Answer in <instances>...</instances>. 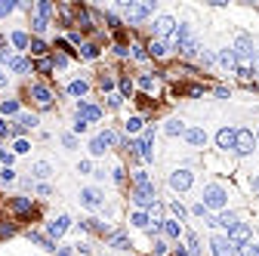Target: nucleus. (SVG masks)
Instances as JSON below:
<instances>
[{"mask_svg":"<svg viewBox=\"0 0 259 256\" xmlns=\"http://www.w3.org/2000/svg\"><path fill=\"white\" fill-rule=\"evenodd\" d=\"M226 201H228V194H226L222 185H207V189H204V207H207V210H222Z\"/></svg>","mask_w":259,"mask_h":256,"instance_id":"1","label":"nucleus"},{"mask_svg":"<svg viewBox=\"0 0 259 256\" xmlns=\"http://www.w3.org/2000/svg\"><path fill=\"white\" fill-rule=\"evenodd\" d=\"M133 201H136L139 207H155V204H158L155 185H151V182H142V185H136V192H133Z\"/></svg>","mask_w":259,"mask_h":256,"instance_id":"2","label":"nucleus"},{"mask_svg":"<svg viewBox=\"0 0 259 256\" xmlns=\"http://www.w3.org/2000/svg\"><path fill=\"white\" fill-rule=\"evenodd\" d=\"M253 148H256L253 130H238V133H234V151H238V155H250Z\"/></svg>","mask_w":259,"mask_h":256,"instance_id":"3","label":"nucleus"},{"mask_svg":"<svg viewBox=\"0 0 259 256\" xmlns=\"http://www.w3.org/2000/svg\"><path fill=\"white\" fill-rule=\"evenodd\" d=\"M151 142H155V133L145 130L139 142H130V148H136V155L142 158V160H151V158H155V151H151Z\"/></svg>","mask_w":259,"mask_h":256,"instance_id":"4","label":"nucleus"},{"mask_svg":"<svg viewBox=\"0 0 259 256\" xmlns=\"http://www.w3.org/2000/svg\"><path fill=\"white\" fill-rule=\"evenodd\" d=\"M151 9H155V3H124V13L130 22H142L151 16Z\"/></svg>","mask_w":259,"mask_h":256,"instance_id":"5","label":"nucleus"},{"mask_svg":"<svg viewBox=\"0 0 259 256\" xmlns=\"http://www.w3.org/2000/svg\"><path fill=\"white\" fill-rule=\"evenodd\" d=\"M117 139H121L117 133L105 130V133H99V136H96V139H93V142H90V151H93V155H105V148H108L111 142H117Z\"/></svg>","mask_w":259,"mask_h":256,"instance_id":"6","label":"nucleus"},{"mask_svg":"<svg viewBox=\"0 0 259 256\" xmlns=\"http://www.w3.org/2000/svg\"><path fill=\"white\" fill-rule=\"evenodd\" d=\"M210 247H213V256H238V247H234L228 238H222V235H216L213 241H210Z\"/></svg>","mask_w":259,"mask_h":256,"instance_id":"7","label":"nucleus"},{"mask_svg":"<svg viewBox=\"0 0 259 256\" xmlns=\"http://www.w3.org/2000/svg\"><path fill=\"white\" fill-rule=\"evenodd\" d=\"M228 241L234 244V247H244V244H250V225H244V223H238V225H234L231 231H228Z\"/></svg>","mask_w":259,"mask_h":256,"instance_id":"8","label":"nucleus"},{"mask_svg":"<svg viewBox=\"0 0 259 256\" xmlns=\"http://www.w3.org/2000/svg\"><path fill=\"white\" fill-rule=\"evenodd\" d=\"M234 56H238V59H253V37L250 34H241V37L234 40Z\"/></svg>","mask_w":259,"mask_h":256,"instance_id":"9","label":"nucleus"},{"mask_svg":"<svg viewBox=\"0 0 259 256\" xmlns=\"http://www.w3.org/2000/svg\"><path fill=\"white\" fill-rule=\"evenodd\" d=\"M68 228H71V219H68V216H59V219H53V223L46 225V235H50V241H56V238H62Z\"/></svg>","mask_w":259,"mask_h":256,"instance_id":"10","label":"nucleus"},{"mask_svg":"<svg viewBox=\"0 0 259 256\" xmlns=\"http://www.w3.org/2000/svg\"><path fill=\"white\" fill-rule=\"evenodd\" d=\"M188 40H192V28H188V25H176V31L170 34V46H173V50H182Z\"/></svg>","mask_w":259,"mask_h":256,"instance_id":"11","label":"nucleus"},{"mask_svg":"<svg viewBox=\"0 0 259 256\" xmlns=\"http://www.w3.org/2000/svg\"><path fill=\"white\" fill-rule=\"evenodd\" d=\"M31 96H34V102H37L40 108H50V105H53V93L46 90L43 84H34V87H31Z\"/></svg>","mask_w":259,"mask_h":256,"instance_id":"12","label":"nucleus"},{"mask_svg":"<svg viewBox=\"0 0 259 256\" xmlns=\"http://www.w3.org/2000/svg\"><path fill=\"white\" fill-rule=\"evenodd\" d=\"M170 185L176 192H185L188 185H192V173L188 170H176V173H170Z\"/></svg>","mask_w":259,"mask_h":256,"instance_id":"13","label":"nucleus"},{"mask_svg":"<svg viewBox=\"0 0 259 256\" xmlns=\"http://www.w3.org/2000/svg\"><path fill=\"white\" fill-rule=\"evenodd\" d=\"M80 204L90 207V210L102 207V194H99V189H84V192H80Z\"/></svg>","mask_w":259,"mask_h":256,"instance_id":"14","label":"nucleus"},{"mask_svg":"<svg viewBox=\"0 0 259 256\" xmlns=\"http://www.w3.org/2000/svg\"><path fill=\"white\" fill-rule=\"evenodd\" d=\"M155 31L161 34V37H170V34L176 31V19H173V16H158V22H155Z\"/></svg>","mask_w":259,"mask_h":256,"instance_id":"15","label":"nucleus"},{"mask_svg":"<svg viewBox=\"0 0 259 256\" xmlns=\"http://www.w3.org/2000/svg\"><path fill=\"white\" fill-rule=\"evenodd\" d=\"M234 133H238V130H231V127H222V130L216 133V145L219 148H234Z\"/></svg>","mask_w":259,"mask_h":256,"instance_id":"16","label":"nucleus"},{"mask_svg":"<svg viewBox=\"0 0 259 256\" xmlns=\"http://www.w3.org/2000/svg\"><path fill=\"white\" fill-rule=\"evenodd\" d=\"M77 118H84L87 124H90V121H99V118H102V108H96V105H87V102H80V105H77Z\"/></svg>","mask_w":259,"mask_h":256,"instance_id":"17","label":"nucleus"},{"mask_svg":"<svg viewBox=\"0 0 259 256\" xmlns=\"http://www.w3.org/2000/svg\"><path fill=\"white\" fill-rule=\"evenodd\" d=\"M185 139H188L192 145H204V142H207V133L201 130V127H188V130H185Z\"/></svg>","mask_w":259,"mask_h":256,"instance_id":"18","label":"nucleus"},{"mask_svg":"<svg viewBox=\"0 0 259 256\" xmlns=\"http://www.w3.org/2000/svg\"><path fill=\"white\" fill-rule=\"evenodd\" d=\"M31 127H37V114H22L13 133H25V130H31Z\"/></svg>","mask_w":259,"mask_h":256,"instance_id":"19","label":"nucleus"},{"mask_svg":"<svg viewBox=\"0 0 259 256\" xmlns=\"http://www.w3.org/2000/svg\"><path fill=\"white\" fill-rule=\"evenodd\" d=\"M219 65L234 71V68H238V56H234V50H222V53H219Z\"/></svg>","mask_w":259,"mask_h":256,"instance_id":"20","label":"nucleus"},{"mask_svg":"<svg viewBox=\"0 0 259 256\" xmlns=\"http://www.w3.org/2000/svg\"><path fill=\"white\" fill-rule=\"evenodd\" d=\"M213 225H222V228H228V231H231L234 225H238V216H234V213H219Z\"/></svg>","mask_w":259,"mask_h":256,"instance_id":"21","label":"nucleus"},{"mask_svg":"<svg viewBox=\"0 0 259 256\" xmlns=\"http://www.w3.org/2000/svg\"><path fill=\"white\" fill-rule=\"evenodd\" d=\"M148 56H155V59H161V56H167V43L155 37V40L148 43Z\"/></svg>","mask_w":259,"mask_h":256,"instance_id":"22","label":"nucleus"},{"mask_svg":"<svg viewBox=\"0 0 259 256\" xmlns=\"http://www.w3.org/2000/svg\"><path fill=\"white\" fill-rule=\"evenodd\" d=\"M163 130H167L170 136H185V130H188V127H185L182 121H176V118H173V121H167V127H163Z\"/></svg>","mask_w":259,"mask_h":256,"instance_id":"23","label":"nucleus"},{"mask_svg":"<svg viewBox=\"0 0 259 256\" xmlns=\"http://www.w3.org/2000/svg\"><path fill=\"white\" fill-rule=\"evenodd\" d=\"M142 124H145V121L139 118V114H133V118L124 124V130H127V133H139V130H142Z\"/></svg>","mask_w":259,"mask_h":256,"instance_id":"24","label":"nucleus"},{"mask_svg":"<svg viewBox=\"0 0 259 256\" xmlns=\"http://www.w3.org/2000/svg\"><path fill=\"white\" fill-rule=\"evenodd\" d=\"M9 40H13V46H19V50H28V43H31L25 31H16V34H13V37H9Z\"/></svg>","mask_w":259,"mask_h":256,"instance_id":"25","label":"nucleus"},{"mask_svg":"<svg viewBox=\"0 0 259 256\" xmlns=\"http://www.w3.org/2000/svg\"><path fill=\"white\" fill-rule=\"evenodd\" d=\"M0 114H3V118H9V114H19V102H16V99H6L3 105H0Z\"/></svg>","mask_w":259,"mask_h":256,"instance_id":"26","label":"nucleus"},{"mask_svg":"<svg viewBox=\"0 0 259 256\" xmlns=\"http://www.w3.org/2000/svg\"><path fill=\"white\" fill-rule=\"evenodd\" d=\"M87 90H90V84H87V80H74V84L68 87V93H71V96H84Z\"/></svg>","mask_w":259,"mask_h":256,"instance_id":"27","label":"nucleus"},{"mask_svg":"<svg viewBox=\"0 0 259 256\" xmlns=\"http://www.w3.org/2000/svg\"><path fill=\"white\" fill-rule=\"evenodd\" d=\"M163 231H167L170 238H179V223H176V219H163Z\"/></svg>","mask_w":259,"mask_h":256,"instance_id":"28","label":"nucleus"},{"mask_svg":"<svg viewBox=\"0 0 259 256\" xmlns=\"http://www.w3.org/2000/svg\"><path fill=\"white\" fill-rule=\"evenodd\" d=\"M13 210H16V213H28V210H31V201H28V197H16V201H13Z\"/></svg>","mask_w":259,"mask_h":256,"instance_id":"29","label":"nucleus"},{"mask_svg":"<svg viewBox=\"0 0 259 256\" xmlns=\"http://www.w3.org/2000/svg\"><path fill=\"white\" fill-rule=\"evenodd\" d=\"M50 173H53V167H50V164H43V160H40V164H34V176H37V179H46Z\"/></svg>","mask_w":259,"mask_h":256,"instance_id":"30","label":"nucleus"},{"mask_svg":"<svg viewBox=\"0 0 259 256\" xmlns=\"http://www.w3.org/2000/svg\"><path fill=\"white\" fill-rule=\"evenodd\" d=\"M130 223H133L136 228H148V216H145L142 210H139V213H133V216H130Z\"/></svg>","mask_w":259,"mask_h":256,"instance_id":"31","label":"nucleus"},{"mask_svg":"<svg viewBox=\"0 0 259 256\" xmlns=\"http://www.w3.org/2000/svg\"><path fill=\"white\" fill-rule=\"evenodd\" d=\"M31 28H34V31H37V34H43L46 28H50V22H46L43 16H34V19H31Z\"/></svg>","mask_w":259,"mask_h":256,"instance_id":"32","label":"nucleus"},{"mask_svg":"<svg viewBox=\"0 0 259 256\" xmlns=\"http://www.w3.org/2000/svg\"><path fill=\"white\" fill-rule=\"evenodd\" d=\"M50 13H53V3H50V0H40V3H37V16L50 19Z\"/></svg>","mask_w":259,"mask_h":256,"instance_id":"33","label":"nucleus"},{"mask_svg":"<svg viewBox=\"0 0 259 256\" xmlns=\"http://www.w3.org/2000/svg\"><path fill=\"white\" fill-rule=\"evenodd\" d=\"M28 46H31V53H34V56H43V53H46V43H43V40H37V37H34Z\"/></svg>","mask_w":259,"mask_h":256,"instance_id":"34","label":"nucleus"},{"mask_svg":"<svg viewBox=\"0 0 259 256\" xmlns=\"http://www.w3.org/2000/svg\"><path fill=\"white\" fill-rule=\"evenodd\" d=\"M111 247H117V250H127V247H130L127 235H114V238H111Z\"/></svg>","mask_w":259,"mask_h":256,"instance_id":"35","label":"nucleus"},{"mask_svg":"<svg viewBox=\"0 0 259 256\" xmlns=\"http://www.w3.org/2000/svg\"><path fill=\"white\" fill-rule=\"evenodd\" d=\"M80 53H84V59H96V56H99V50L93 43H84V46H80Z\"/></svg>","mask_w":259,"mask_h":256,"instance_id":"36","label":"nucleus"},{"mask_svg":"<svg viewBox=\"0 0 259 256\" xmlns=\"http://www.w3.org/2000/svg\"><path fill=\"white\" fill-rule=\"evenodd\" d=\"M139 87H142V90H155V77H151V74H142V77H139Z\"/></svg>","mask_w":259,"mask_h":256,"instance_id":"37","label":"nucleus"},{"mask_svg":"<svg viewBox=\"0 0 259 256\" xmlns=\"http://www.w3.org/2000/svg\"><path fill=\"white\" fill-rule=\"evenodd\" d=\"M13 9H16V3H13V0H0V16H9Z\"/></svg>","mask_w":259,"mask_h":256,"instance_id":"38","label":"nucleus"},{"mask_svg":"<svg viewBox=\"0 0 259 256\" xmlns=\"http://www.w3.org/2000/svg\"><path fill=\"white\" fill-rule=\"evenodd\" d=\"M9 65H13V71H19V74L28 71V62H25V59H9Z\"/></svg>","mask_w":259,"mask_h":256,"instance_id":"39","label":"nucleus"},{"mask_svg":"<svg viewBox=\"0 0 259 256\" xmlns=\"http://www.w3.org/2000/svg\"><path fill=\"white\" fill-rule=\"evenodd\" d=\"M238 253H241V256H259V247H253V244H244Z\"/></svg>","mask_w":259,"mask_h":256,"instance_id":"40","label":"nucleus"},{"mask_svg":"<svg viewBox=\"0 0 259 256\" xmlns=\"http://www.w3.org/2000/svg\"><path fill=\"white\" fill-rule=\"evenodd\" d=\"M121 102H124L121 93H111V96H108V108H121Z\"/></svg>","mask_w":259,"mask_h":256,"instance_id":"41","label":"nucleus"},{"mask_svg":"<svg viewBox=\"0 0 259 256\" xmlns=\"http://www.w3.org/2000/svg\"><path fill=\"white\" fill-rule=\"evenodd\" d=\"M130 93H133V80L124 77V80H121V96H130Z\"/></svg>","mask_w":259,"mask_h":256,"instance_id":"42","label":"nucleus"},{"mask_svg":"<svg viewBox=\"0 0 259 256\" xmlns=\"http://www.w3.org/2000/svg\"><path fill=\"white\" fill-rule=\"evenodd\" d=\"M53 65H56V68H65V65H68V56H65V53H56V56H53Z\"/></svg>","mask_w":259,"mask_h":256,"instance_id":"43","label":"nucleus"},{"mask_svg":"<svg viewBox=\"0 0 259 256\" xmlns=\"http://www.w3.org/2000/svg\"><path fill=\"white\" fill-rule=\"evenodd\" d=\"M84 225H87L90 231H105V225L99 223V219H87V223H84Z\"/></svg>","mask_w":259,"mask_h":256,"instance_id":"44","label":"nucleus"},{"mask_svg":"<svg viewBox=\"0 0 259 256\" xmlns=\"http://www.w3.org/2000/svg\"><path fill=\"white\" fill-rule=\"evenodd\" d=\"M170 210H173L176 216H179V219H185V213H188V210H185V207H182L179 201H173V207H170Z\"/></svg>","mask_w":259,"mask_h":256,"instance_id":"45","label":"nucleus"},{"mask_svg":"<svg viewBox=\"0 0 259 256\" xmlns=\"http://www.w3.org/2000/svg\"><path fill=\"white\" fill-rule=\"evenodd\" d=\"M62 145H65V148H74V145H77V139H74L71 133H65V136H62Z\"/></svg>","mask_w":259,"mask_h":256,"instance_id":"46","label":"nucleus"},{"mask_svg":"<svg viewBox=\"0 0 259 256\" xmlns=\"http://www.w3.org/2000/svg\"><path fill=\"white\" fill-rule=\"evenodd\" d=\"M151 250H155L158 256H163V253H167V244H163V241H155V247H151Z\"/></svg>","mask_w":259,"mask_h":256,"instance_id":"47","label":"nucleus"},{"mask_svg":"<svg viewBox=\"0 0 259 256\" xmlns=\"http://www.w3.org/2000/svg\"><path fill=\"white\" fill-rule=\"evenodd\" d=\"M0 160H3V164L9 167V164H13V155H9V151H6V148H0Z\"/></svg>","mask_w":259,"mask_h":256,"instance_id":"48","label":"nucleus"},{"mask_svg":"<svg viewBox=\"0 0 259 256\" xmlns=\"http://www.w3.org/2000/svg\"><path fill=\"white\" fill-rule=\"evenodd\" d=\"M133 56H136V59H139V62H142V59H148V53L142 50V46H133Z\"/></svg>","mask_w":259,"mask_h":256,"instance_id":"49","label":"nucleus"},{"mask_svg":"<svg viewBox=\"0 0 259 256\" xmlns=\"http://www.w3.org/2000/svg\"><path fill=\"white\" fill-rule=\"evenodd\" d=\"M0 179H3V182H13V179H16V173H13V170H9V167H6L3 173H0Z\"/></svg>","mask_w":259,"mask_h":256,"instance_id":"50","label":"nucleus"},{"mask_svg":"<svg viewBox=\"0 0 259 256\" xmlns=\"http://www.w3.org/2000/svg\"><path fill=\"white\" fill-rule=\"evenodd\" d=\"M28 148H31V145L25 142V139H19V142H16V151H19V155H25V151H28Z\"/></svg>","mask_w":259,"mask_h":256,"instance_id":"51","label":"nucleus"},{"mask_svg":"<svg viewBox=\"0 0 259 256\" xmlns=\"http://www.w3.org/2000/svg\"><path fill=\"white\" fill-rule=\"evenodd\" d=\"M99 84H102V90H111V87H114V80H111V77H105V74H102V77H99Z\"/></svg>","mask_w":259,"mask_h":256,"instance_id":"52","label":"nucleus"},{"mask_svg":"<svg viewBox=\"0 0 259 256\" xmlns=\"http://www.w3.org/2000/svg\"><path fill=\"white\" fill-rule=\"evenodd\" d=\"M87 127H90V124H87L84 118H77V124H74V133H84V130H87Z\"/></svg>","mask_w":259,"mask_h":256,"instance_id":"53","label":"nucleus"},{"mask_svg":"<svg viewBox=\"0 0 259 256\" xmlns=\"http://www.w3.org/2000/svg\"><path fill=\"white\" fill-rule=\"evenodd\" d=\"M37 68H40V71H50V68H53V59H40Z\"/></svg>","mask_w":259,"mask_h":256,"instance_id":"54","label":"nucleus"},{"mask_svg":"<svg viewBox=\"0 0 259 256\" xmlns=\"http://www.w3.org/2000/svg\"><path fill=\"white\" fill-rule=\"evenodd\" d=\"M161 213H163V207H161V204L151 207V219H161Z\"/></svg>","mask_w":259,"mask_h":256,"instance_id":"55","label":"nucleus"},{"mask_svg":"<svg viewBox=\"0 0 259 256\" xmlns=\"http://www.w3.org/2000/svg\"><path fill=\"white\" fill-rule=\"evenodd\" d=\"M105 22H108L111 28H117V16H114V13H105Z\"/></svg>","mask_w":259,"mask_h":256,"instance_id":"56","label":"nucleus"},{"mask_svg":"<svg viewBox=\"0 0 259 256\" xmlns=\"http://www.w3.org/2000/svg\"><path fill=\"white\" fill-rule=\"evenodd\" d=\"M192 213H197V216H204V213H207V207H204V204H194V207H192Z\"/></svg>","mask_w":259,"mask_h":256,"instance_id":"57","label":"nucleus"},{"mask_svg":"<svg viewBox=\"0 0 259 256\" xmlns=\"http://www.w3.org/2000/svg\"><path fill=\"white\" fill-rule=\"evenodd\" d=\"M80 173H93V164H90V160H80Z\"/></svg>","mask_w":259,"mask_h":256,"instance_id":"58","label":"nucleus"},{"mask_svg":"<svg viewBox=\"0 0 259 256\" xmlns=\"http://www.w3.org/2000/svg\"><path fill=\"white\" fill-rule=\"evenodd\" d=\"M56 256H71V247H59V250H56Z\"/></svg>","mask_w":259,"mask_h":256,"instance_id":"59","label":"nucleus"},{"mask_svg":"<svg viewBox=\"0 0 259 256\" xmlns=\"http://www.w3.org/2000/svg\"><path fill=\"white\" fill-rule=\"evenodd\" d=\"M9 133H13V130H9V127H6L3 121H0V136H9Z\"/></svg>","mask_w":259,"mask_h":256,"instance_id":"60","label":"nucleus"},{"mask_svg":"<svg viewBox=\"0 0 259 256\" xmlns=\"http://www.w3.org/2000/svg\"><path fill=\"white\" fill-rule=\"evenodd\" d=\"M0 87H6V74H3V68H0Z\"/></svg>","mask_w":259,"mask_h":256,"instance_id":"61","label":"nucleus"},{"mask_svg":"<svg viewBox=\"0 0 259 256\" xmlns=\"http://www.w3.org/2000/svg\"><path fill=\"white\" fill-rule=\"evenodd\" d=\"M253 194H259V176L253 179Z\"/></svg>","mask_w":259,"mask_h":256,"instance_id":"62","label":"nucleus"}]
</instances>
